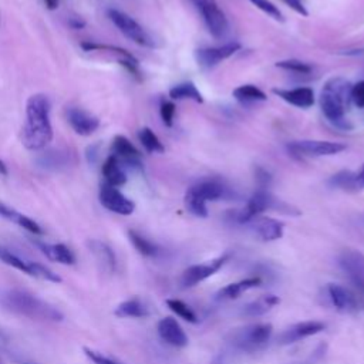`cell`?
<instances>
[{"label": "cell", "mask_w": 364, "mask_h": 364, "mask_svg": "<svg viewBox=\"0 0 364 364\" xmlns=\"http://www.w3.org/2000/svg\"><path fill=\"white\" fill-rule=\"evenodd\" d=\"M252 4H255L257 9H260L263 13H266L267 16L273 17L277 21H283V14L279 10L277 6H274L270 0H249Z\"/></svg>", "instance_id": "cell-37"}, {"label": "cell", "mask_w": 364, "mask_h": 364, "mask_svg": "<svg viewBox=\"0 0 364 364\" xmlns=\"http://www.w3.org/2000/svg\"><path fill=\"white\" fill-rule=\"evenodd\" d=\"M324 328H326V324L318 320L300 321V323L291 324L290 327L283 330V333L279 337V343L280 344H293V343L301 341L307 337L316 336V334L321 333Z\"/></svg>", "instance_id": "cell-17"}, {"label": "cell", "mask_w": 364, "mask_h": 364, "mask_svg": "<svg viewBox=\"0 0 364 364\" xmlns=\"http://www.w3.org/2000/svg\"><path fill=\"white\" fill-rule=\"evenodd\" d=\"M70 164V152L61 149H50L37 158V165L44 169H60Z\"/></svg>", "instance_id": "cell-29"}, {"label": "cell", "mask_w": 364, "mask_h": 364, "mask_svg": "<svg viewBox=\"0 0 364 364\" xmlns=\"http://www.w3.org/2000/svg\"><path fill=\"white\" fill-rule=\"evenodd\" d=\"M284 4H287L290 9H293L296 13H299L303 17L309 16V11L306 10V6L303 3V0H282Z\"/></svg>", "instance_id": "cell-41"}, {"label": "cell", "mask_w": 364, "mask_h": 364, "mask_svg": "<svg viewBox=\"0 0 364 364\" xmlns=\"http://www.w3.org/2000/svg\"><path fill=\"white\" fill-rule=\"evenodd\" d=\"M353 84L343 77H331L320 92V108L324 117L337 128L351 129L346 112L351 105Z\"/></svg>", "instance_id": "cell-3"}, {"label": "cell", "mask_w": 364, "mask_h": 364, "mask_svg": "<svg viewBox=\"0 0 364 364\" xmlns=\"http://www.w3.org/2000/svg\"><path fill=\"white\" fill-rule=\"evenodd\" d=\"M229 195L228 188L213 179L200 181L195 185H192L183 198L185 206L188 212L198 218H206L208 216V208L206 203L209 200H219Z\"/></svg>", "instance_id": "cell-4"}, {"label": "cell", "mask_w": 364, "mask_h": 364, "mask_svg": "<svg viewBox=\"0 0 364 364\" xmlns=\"http://www.w3.org/2000/svg\"><path fill=\"white\" fill-rule=\"evenodd\" d=\"M276 67L287 70V71H293L297 74H309L311 71V65L301 61V60H296V58H289V60H282L276 63Z\"/></svg>", "instance_id": "cell-36"}, {"label": "cell", "mask_w": 364, "mask_h": 364, "mask_svg": "<svg viewBox=\"0 0 364 364\" xmlns=\"http://www.w3.org/2000/svg\"><path fill=\"white\" fill-rule=\"evenodd\" d=\"M0 364H3V361H1V358H0Z\"/></svg>", "instance_id": "cell-46"}, {"label": "cell", "mask_w": 364, "mask_h": 364, "mask_svg": "<svg viewBox=\"0 0 364 364\" xmlns=\"http://www.w3.org/2000/svg\"><path fill=\"white\" fill-rule=\"evenodd\" d=\"M138 139L142 144V146L145 148V151L149 154H162L165 151V148H164L162 142L159 141V138L156 136V134L148 127H144L138 131Z\"/></svg>", "instance_id": "cell-34"}, {"label": "cell", "mask_w": 364, "mask_h": 364, "mask_svg": "<svg viewBox=\"0 0 364 364\" xmlns=\"http://www.w3.org/2000/svg\"><path fill=\"white\" fill-rule=\"evenodd\" d=\"M107 14L109 20L114 23V26L131 41L136 43L138 46L152 48L155 47V40L151 37V34L129 14L118 10V9H108Z\"/></svg>", "instance_id": "cell-8"}, {"label": "cell", "mask_w": 364, "mask_h": 364, "mask_svg": "<svg viewBox=\"0 0 364 364\" xmlns=\"http://www.w3.org/2000/svg\"><path fill=\"white\" fill-rule=\"evenodd\" d=\"M101 172L105 179V183H108V185L118 188L127 182V173L124 171V166L119 164V161L114 155H109L104 161V164L101 166Z\"/></svg>", "instance_id": "cell-26"}, {"label": "cell", "mask_w": 364, "mask_h": 364, "mask_svg": "<svg viewBox=\"0 0 364 364\" xmlns=\"http://www.w3.org/2000/svg\"><path fill=\"white\" fill-rule=\"evenodd\" d=\"M338 266L353 284L364 291V255L355 249H346L338 256Z\"/></svg>", "instance_id": "cell-13"}, {"label": "cell", "mask_w": 364, "mask_h": 364, "mask_svg": "<svg viewBox=\"0 0 364 364\" xmlns=\"http://www.w3.org/2000/svg\"><path fill=\"white\" fill-rule=\"evenodd\" d=\"M232 94L242 104H249V102H257V101H266L267 100L266 94L260 88H257L256 85H252V84L239 85L237 88L233 90Z\"/></svg>", "instance_id": "cell-33"}, {"label": "cell", "mask_w": 364, "mask_h": 364, "mask_svg": "<svg viewBox=\"0 0 364 364\" xmlns=\"http://www.w3.org/2000/svg\"><path fill=\"white\" fill-rule=\"evenodd\" d=\"M82 351H84L85 357H87L92 364H121V363H118L117 360H114V358H111V357H108V355H105V354H102V353H100V351H97V350H92V348H90V347H84Z\"/></svg>", "instance_id": "cell-38"}, {"label": "cell", "mask_w": 364, "mask_h": 364, "mask_svg": "<svg viewBox=\"0 0 364 364\" xmlns=\"http://www.w3.org/2000/svg\"><path fill=\"white\" fill-rule=\"evenodd\" d=\"M111 155H114L122 166H129L132 169H141V152L136 146L124 135H115L111 142Z\"/></svg>", "instance_id": "cell-14"}, {"label": "cell", "mask_w": 364, "mask_h": 364, "mask_svg": "<svg viewBox=\"0 0 364 364\" xmlns=\"http://www.w3.org/2000/svg\"><path fill=\"white\" fill-rule=\"evenodd\" d=\"M229 260V255L225 253L222 256H218L209 262L205 263H199V264H192L189 267H186L181 276V284L183 287H193L196 284H199L200 282L209 279L210 276H213L215 273H218L225 263Z\"/></svg>", "instance_id": "cell-11"}, {"label": "cell", "mask_w": 364, "mask_h": 364, "mask_svg": "<svg viewBox=\"0 0 364 364\" xmlns=\"http://www.w3.org/2000/svg\"><path fill=\"white\" fill-rule=\"evenodd\" d=\"M166 306L169 307L171 311H173L178 317L183 318L188 323H198V316L196 313L182 300L179 299H168Z\"/></svg>", "instance_id": "cell-35"}, {"label": "cell", "mask_w": 364, "mask_h": 364, "mask_svg": "<svg viewBox=\"0 0 364 364\" xmlns=\"http://www.w3.org/2000/svg\"><path fill=\"white\" fill-rule=\"evenodd\" d=\"M351 101L358 108H364V80L353 84L351 88Z\"/></svg>", "instance_id": "cell-40"}, {"label": "cell", "mask_w": 364, "mask_h": 364, "mask_svg": "<svg viewBox=\"0 0 364 364\" xmlns=\"http://www.w3.org/2000/svg\"><path fill=\"white\" fill-rule=\"evenodd\" d=\"M239 48H240V44L237 41H230V43H226V44L218 46V47L198 48L195 51V57H196V61L199 65H202L205 68H212V67L218 65L219 63H222L223 60L233 55Z\"/></svg>", "instance_id": "cell-15"}, {"label": "cell", "mask_w": 364, "mask_h": 364, "mask_svg": "<svg viewBox=\"0 0 364 364\" xmlns=\"http://www.w3.org/2000/svg\"><path fill=\"white\" fill-rule=\"evenodd\" d=\"M262 284V279L257 277V276H252V277H246V279H242L239 282H233V283H229L226 284L225 287H222L216 297L219 300H235L237 297H240L243 293H246L247 290L250 289H255L257 286Z\"/></svg>", "instance_id": "cell-24"}, {"label": "cell", "mask_w": 364, "mask_h": 364, "mask_svg": "<svg viewBox=\"0 0 364 364\" xmlns=\"http://www.w3.org/2000/svg\"><path fill=\"white\" fill-rule=\"evenodd\" d=\"M273 334L270 323H252L233 333L232 343L243 351H255L266 346Z\"/></svg>", "instance_id": "cell-6"}, {"label": "cell", "mask_w": 364, "mask_h": 364, "mask_svg": "<svg viewBox=\"0 0 364 364\" xmlns=\"http://www.w3.org/2000/svg\"><path fill=\"white\" fill-rule=\"evenodd\" d=\"M114 314L117 317H121V318H127V317L144 318V317L149 316V309L146 307V304L139 297H131L128 300L121 301L115 307Z\"/></svg>", "instance_id": "cell-27"}, {"label": "cell", "mask_w": 364, "mask_h": 364, "mask_svg": "<svg viewBox=\"0 0 364 364\" xmlns=\"http://www.w3.org/2000/svg\"><path fill=\"white\" fill-rule=\"evenodd\" d=\"M90 252L92 253L100 270L104 273H114L117 269V257L109 245L98 239H90L87 242Z\"/></svg>", "instance_id": "cell-21"}, {"label": "cell", "mask_w": 364, "mask_h": 364, "mask_svg": "<svg viewBox=\"0 0 364 364\" xmlns=\"http://www.w3.org/2000/svg\"><path fill=\"white\" fill-rule=\"evenodd\" d=\"M158 330V336L161 337L162 341H165L166 344L172 346V347H186L188 346V336L185 333V330L182 328V326L176 321V318L173 317H164L158 321L156 326Z\"/></svg>", "instance_id": "cell-19"}, {"label": "cell", "mask_w": 364, "mask_h": 364, "mask_svg": "<svg viewBox=\"0 0 364 364\" xmlns=\"http://www.w3.org/2000/svg\"><path fill=\"white\" fill-rule=\"evenodd\" d=\"M327 294H328L331 304L338 311L355 313V311L361 310V301L357 297V294L341 284L330 283L327 286Z\"/></svg>", "instance_id": "cell-16"}, {"label": "cell", "mask_w": 364, "mask_h": 364, "mask_svg": "<svg viewBox=\"0 0 364 364\" xmlns=\"http://www.w3.org/2000/svg\"><path fill=\"white\" fill-rule=\"evenodd\" d=\"M128 237H129V242L132 243V246L136 249V252L141 253L142 256L154 257L158 255V252H159L158 245H155L152 240H149L139 232L128 230Z\"/></svg>", "instance_id": "cell-31"}, {"label": "cell", "mask_w": 364, "mask_h": 364, "mask_svg": "<svg viewBox=\"0 0 364 364\" xmlns=\"http://www.w3.org/2000/svg\"><path fill=\"white\" fill-rule=\"evenodd\" d=\"M252 230L256 233L259 239L263 242H273L283 236L284 225L279 219L269 216H256L250 222Z\"/></svg>", "instance_id": "cell-20"}, {"label": "cell", "mask_w": 364, "mask_h": 364, "mask_svg": "<svg viewBox=\"0 0 364 364\" xmlns=\"http://www.w3.org/2000/svg\"><path fill=\"white\" fill-rule=\"evenodd\" d=\"M51 104L46 94H33L26 102V122L21 131V142L28 151L44 149L54 136L50 121Z\"/></svg>", "instance_id": "cell-1"}, {"label": "cell", "mask_w": 364, "mask_h": 364, "mask_svg": "<svg viewBox=\"0 0 364 364\" xmlns=\"http://www.w3.org/2000/svg\"><path fill=\"white\" fill-rule=\"evenodd\" d=\"M0 260L3 263H6L7 266H11L28 276L41 279V280H47L51 283H61L63 279L54 273L51 269H48L47 266L38 263V262H33L28 259H24L18 255H16L14 252H11L10 249L4 247L0 245Z\"/></svg>", "instance_id": "cell-7"}, {"label": "cell", "mask_w": 364, "mask_h": 364, "mask_svg": "<svg viewBox=\"0 0 364 364\" xmlns=\"http://www.w3.org/2000/svg\"><path fill=\"white\" fill-rule=\"evenodd\" d=\"M273 92L279 95L286 102L299 107L309 108L314 104V92L309 87H297V88H273Z\"/></svg>", "instance_id": "cell-22"}, {"label": "cell", "mask_w": 364, "mask_h": 364, "mask_svg": "<svg viewBox=\"0 0 364 364\" xmlns=\"http://www.w3.org/2000/svg\"><path fill=\"white\" fill-rule=\"evenodd\" d=\"M169 97L172 100H192L195 102H203L202 94L199 92V90L195 87L193 82L186 81V82H181L173 85L169 90Z\"/></svg>", "instance_id": "cell-32"}, {"label": "cell", "mask_w": 364, "mask_h": 364, "mask_svg": "<svg viewBox=\"0 0 364 364\" xmlns=\"http://www.w3.org/2000/svg\"><path fill=\"white\" fill-rule=\"evenodd\" d=\"M0 301L9 311L38 321H63L64 314L41 297L23 290L9 289L1 293Z\"/></svg>", "instance_id": "cell-2"}, {"label": "cell", "mask_w": 364, "mask_h": 364, "mask_svg": "<svg viewBox=\"0 0 364 364\" xmlns=\"http://www.w3.org/2000/svg\"><path fill=\"white\" fill-rule=\"evenodd\" d=\"M20 364H36V363H31V361H20Z\"/></svg>", "instance_id": "cell-45"}, {"label": "cell", "mask_w": 364, "mask_h": 364, "mask_svg": "<svg viewBox=\"0 0 364 364\" xmlns=\"http://www.w3.org/2000/svg\"><path fill=\"white\" fill-rule=\"evenodd\" d=\"M34 245L40 249V252L50 260L61 263V264H74L75 255L74 252L64 243H44L34 242Z\"/></svg>", "instance_id": "cell-23"}, {"label": "cell", "mask_w": 364, "mask_h": 364, "mask_svg": "<svg viewBox=\"0 0 364 364\" xmlns=\"http://www.w3.org/2000/svg\"><path fill=\"white\" fill-rule=\"evenodd\" d=\"M0 216L13 222V223H16V225H18L20 228L28 230L33 235H43L41 226L34 219L28 218L27 215L16 210L14 208H11V206H9L3 202H0Z\"/></svg>", "instance_id": "cell-25"}, {"label": "cell", "mask_w": 364, "mask_h": 364, "mask_svg": "<svg viewBox=\"0 0 364 364\" xmlns=\"http://www.w3.org/2000/svg\"><path fill=\"white\" fill-rule=\"evenodd\" d=\"M159 114L162 118V122L166 127H172L173 124V117H175V104L172 101L168 100H162L161 101V107H159Z\"/></svg>", "instance_id": "cell-39"}, {"label": "cell", "mask_w": 364, "mask_h": 364, "mask_svg": "<svg viewBox=\"0 0 364 364\" xmlns=\"http://www.w3.org/2000/svg\"><path fill=\"white\" fill-rule=\"evenodd\" d=\"M328 182L333 188H338V189H343L346 192H358V191H361L360 186H358L355 171L343 169V171L334 173L330 178Z\"/></svg>", "instance_id": "cell-30"}, {"label": "cell", "mask_w": 364, "mask_h": 364, "mask_svg": "<svg viewBox=\"0 0 364 364\" xmlns=\"http://www.w3.org/2000/svg\"><path fill=\"white\" fill-rule=\"evenodd\" d=\"M0 336H1V334H0Z\"/></svg>", "instance_id": "cell-47"}, {"label": "cell", "mask_w": 364, "mask_h": 364, "mask_svg": "<svg viewBox=\"0 0 364 364\" xmlns=\"http://www.w3.org/2000/svg\"><path fill=\"white\" fill-rule=\"evenodd\" d=\"M202 16L208 31L215 38H225L229 33V23L215 0H192Z\"/></svg>", "instance_id": "cell-10"}, {"label": "cell", "mask_w": 364, "mask_h": 364, "mask_svg": "<svg viewBox=\"0 0 364 364\" xmlns=\"http://www.w3.org/2000/svg\"><path fill=\"white\" fill-rule=\"evenodd\" d=\"M67 23H68V26H70L71 28H74V30H80V28H82V27L85 26V21H84L81 17H78V16L68 17Z\"/></svg>", "instance_id": "cell-42"}, {"label": "cell", "mask_w": 364, "mask_h": 364, "mask_svg": "<svg viewBox=\"0 0 364 364\" xmlns=\"http://www.w3.org/2000/svg\"><path fill=\"white\" fill-rule=\"evenodd\" d=\"M347 146L341 142L320 141V139H300L287 144V151L297 158L330 156L343 152Z\"/></svg>", "instance_id": "cell-9"}, {"label": "cell", "mask_w": 364, "mask_h": 364, "mask_svg": "<svg viewBox=\"0 0 364 364\" xmlns=\"http://www.w3.org/2000/svg\"><path fill=\"white\" fill-rule=\"evenodd\" d=\"M67 121L74 132L82 136L94 134L100 127L98 117L78 107H70L67 109Z\"/></svg>", "instance_id": "cell-18"}, {"label": "cell", "mask_w": 364, "mask_h": 364, "mask_svg": "<svg viewBox=\"0 0 364 364\" xmlns=\"http://www.w3.org/2000/svg\"><path fill=\"white\" fill-rule=\"evenodd\" d=\"M44 4L48 10H55L60 4V0H44Z\"/></svg>", "instance_id": "cell-43"}, {"label": "cell", "mask_w": 364, "mask_h": 364, "mask_svg": "<svg viewBox=\"0 0 364 364\" xmlns=\"http://www.w3.org/2000/svg\"><path fill=\"white\" fill-rule=\"evenodd\" d=\"M98 199L105 209L122 216H128L135 210V203L129 198H127L117 186L105 182L100 186Z\"/></svg>", "instance_id": "cell-12"}, {"label": "cell", "mask_w": 364, "mask_h": 364, "mask_svg": "<svg viewBox=\"0 0 364 364\" xmlns=\"http://www.w3.org/2000/svg\"><path fill=\"white\" fill-rule=\"evenodd\" d=\"M266 210H276V212L299 215L297 209H293L290 205L274 198L264 188H259L250 196V199L246 202V205L236 213V220L239 223H249L253 218L260 216Z\"/></svg>", "instance_id": "cell-5"}, {"label": "cell", "mask_w": 364, "mask_h": 364, "mask_svg": "<svg viewBox=\"0 0 364 364\" xmlns=\"http://www.w3.org/2000/svg\"><path fill=\"white\" fill-rule=\"evenodd\" d=\"M277 304H280V299L279 296L274 294H263L260 297H257L256 300L247 303L243 307V314L247 317H259L263 316L266 313H269L270 310H273Z\"/></svg>", "instance_id": "cell-28"}, {"label": "cell", "mask_w": 364, "mask_h": 364, "mask_svg": "<svg viewBox=\"0 0 364 364\" xmlns=\"http://www.w3.org/2000/svg\"><path fill=\"white\" fill-rule=\"evenodd\" d=\"M7 172H9V171H7V165L4 164V161L0 159V175H1V176H6Z\"/></svg>", "instance_id": "cell-44"}]
</instances>
